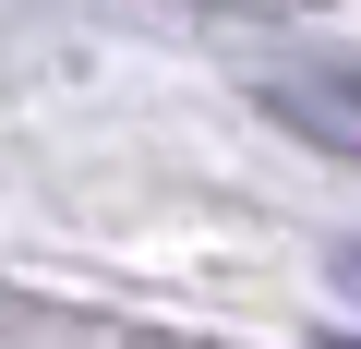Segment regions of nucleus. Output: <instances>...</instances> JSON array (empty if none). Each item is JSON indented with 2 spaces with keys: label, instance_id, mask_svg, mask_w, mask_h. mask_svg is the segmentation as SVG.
Masks as SVG:
<instances>
[{
  "label": "nucleus",
  "instance_id": "nucleus-1",
  "mask_svg": "<svg viewBox=\"0 0 361 349\" xmlns=\"http://www.w3.org/2000/svg\"><path fill=\"white\" fill-rule=\"evenodd\" d=\"M265 121L325 145V157H361V61H301V73H265Z\"/></svg>",
  "mask_w": 361,
  "mask_h": 349
},
{
  "label": "nucleus",
  "instance_id": "nucleus-2",
  "mask_svg": "<svg viewBox=\"0 0 361 349\" xmlns=\"http://www.w3.org/2000/svg\"><path fill=\"white\" fill-rule=\"evenodd\" d=\"M349 289H361V253H349Z\"/></svg>",
  "mask_w": 361,
  "mask_h": 349
},
{
  "label": "nucleus",
  "instance_id": "nucleus-3",
  "mask_svg": "<svg viewBox=\"0 0 361 349\" xmlns=\"http://www.w3.org/2000/svg\"><path fill=\"white\" fill-rule=\"evenodd\" d=\"M337 349H361V337H337Z\"/></svg>",
  "mask_w": 361,
  "mask_h": 349
}]
</instances>
